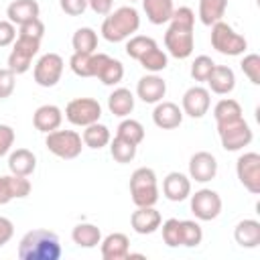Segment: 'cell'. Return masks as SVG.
I'll use <instances>...</instances> for the list:
<instances>
[{
  "instance_id": "cell-14",
  "label": "cell",
  "mask_w": 260,
  "mask_h": 260,
  "mask_svg": "<svg viewBox=\"0 0 260 260\" xmlns=\"http://www.w3.org/2000/svg\"><path fill=\"white\" fill-rule=\"evenodd\" d=\"M217 175V160L211 152L199 150L189 158V179H195L197 183H207L215 179Z\"/></svg>"
},
{
  "instance_id": "cell-30",
  "label": "cell",
  "mask_w": 260,
  "mask_h": 260,
  "mask_svg": "<svg viewBox=\"0 0 260 260\" xmlns=\"http://www.w3.org/2000/svg\"><path fill=\"white\" fill-rule=\"evenodd\" d=\"M71 240L79 246V248H95L100 242H102V232L98 225L93 223H77L71 232Z\"/></svg>"
},
{
  "instance_id": "cell-43",
  "label": "cell",
  "mask_w": 260,
  "mask_h": 260,
  "mask_svg": "<svg viewBox=\"0 0 260 260\" xmlns=\"http://www.w3.org/2000/svg\"><path fill=\"white\" fill-rule=\"evenodd\" d=\"M14 87H16V73L10 71L8 67L0 69V100L10 98Z\"/></svg>"
},
{
  "instance_id": "cell-3",
  "label": "cell",
  "mask_w": 260,
  "mask_h": 260,
  "mask_svg": "<svg viewBox=\"0 0 260 260\" xmlns=\"http://www.w3.org/2000/svg\"><path fill=\"white\" fill-rule=\"evenodd\" d=\"M140 26V14L134 6H120L108 12L102 22V37L110 43L128 41Z\"/></svg>"
},
{
  "instance_id": "cell-13",
  "label": "cell",
  "mask_w": 260,
  "mask_h": 260,
  "mask_svg": "<svg viewBox=\"0 0 260 260\" xmlns=\"http://www.w3.org/2000/svg\"><path fill=\"white\" fill-rule=\"evenodd\" d=\"M209 106H211V93H209V89H205L201 85H193L183 93L181 110L189 118H203L207 114Z\"/></svg>"
},
{
  "instance_id": "cell-21",
  "label": "cell",
  "mask_w": 260,
  "mask_h": 260,
  "mask_svg": "<svg viewBox=\"0 0 260 260\" xmlns=\"http://www.w3.org/2000/svg\"><path fill=\"white\" fill-rule=\"evenodd\" d=\"M63 122V112L59 106L55 104H45V106H39L32 114V124L39 132L43 134H49L53 130H57Z\"/></svg>"
},
{
  "instance_id": "cell-5",
  "label": "cell",
  "mask_w": 260,
  "mask_h": 260,
  "mask_svg": "<svg viewBox=\"0 0 260 260\" xmlns=\"http://www.w3.org/2000/svg\"><path fill=\"white\" fill-rule=\"evenodd\" d=\"M211 47L228 57H238L248 49V41L238 35L228 22L217 20L215 24H211Z\"/></svg>"
},
{
  "instance_id": "cell-23",
  "label": "cell",
  "mask_w": 260,
  "mask_h": 260,
  "mask_svg": "<svg viewBox=\"0 0 260 260\" xmlns=\"http://www.w3.org/2000/svg\"><path fill=\"white\" fill-rule=\"evenodd\" d=\"M39 2L37 0H12L6 8V16L12 24H24L28 20H35L39 18Z\"/></svg>"
},
{
  "instance_id": "cell-11",
  "label": "cell",
  "mask_w": 260,
  "mask_h": 260,
  "mask_svg": "<svg viewBox=\"0 0 260 260\" xmlns=\"http://www.w3.org/2000/svg\"><path fill=\"white\" fill-rule=\"evenodd\" d=\"M191 197V213L201 221H211L221 213V197L213 189H199Z\"/></svg>"
},
{
  "instance_id": "cell-18",
  "label": "cell",
  "mask_w": 260,
  "mask_h": 260,
  "mask_svg": "<svg viewBox=\"0 0 260 260\" xmlns=\"http://www.w3.org/2000/svg\"><path fill=\"white\" fill-rule=\"evenodd\" d=\"M152 122L160 130H173L179 128L183 122V110L175 102H158L152 110Z\"/></svg>"
},
{
  "instance_id": "cell-1",
  "label": "cell",
  "mask_w": 260,
  "mask_h": 260,
  "mask_svg": "<svg viewBox=\"0 0 260 260\" xmlns=\"http://www.w3.org/2000/svg\"><path fill=\"white\" fill-rule=\"evenodd\" d=\"M169 22L171 24L165 32V47H167L169 55L175 59L191 57V53L195 49V39H193L195 12L189 6H179L173 10V16Z\"/></svg>"
},
{
  "instance_id": "cell-37",
  "label": "cell",
  "mask_w": 260,
  "mask_h": 260,
  "mask_svg": "<svg viewBox=\"0 0 260 260\" xmlns=\"http://www.w3.org/2000/svg\"><path fill=\"white\" fill-rule=\"evenodd\" d=\"M110 154L116 162L126 165L130 160H134V156H136V144H132L130 140H124L120 136H114V140H110Z\"/></svg>"
},
{
  "instance_id": "cell-10",
  "label": "cell",
  "mask_w": 260,
  "mask_h": 260,
  "mask_svg": "<svg viewBox=\"0 0 260 260\" xmlns=\"http://www.w3.org/2000/svg\"><path fill=\"white\" fill-rule=\"evenodd\" d=\"M63 57L57 53H45L43 57H39V61L35 63L32 69V77L35 83L41 87H55L63 75Z\"/></svg>"
},
{
  "instance_id": "cell-35",
  "label": "cell",
  "mask_w": 260,
  "mask_h": 260,
  "mask_svg": "<svg viewBox=\"0 0 260 260\" xmlns=\"http://www.w3.org/2000/svg\"><path fill=\"white\" fill-rule=\"evenodd\" d=\"M213 118H215V124L242 118V106H240L236 100H232V98H223V100H219V102L215 104V108H213Z\"/></svg>"
},
{
  "instance_id": "cell-8",
  "label": "cell",
  "mask_w": 260,
  "mask_h": 260,
  "mask_svg": "<svg viewBox=\"0 0 260 260\" xmlns=\"http://www.w3.org/2000/svg\"><path fill=\"white\" fill-rule=\"evenodd\" d=\"M39 49H41V41L39 39H30V37L18 35L16 41L12 43V51L8 55V69L14 71L16 75L26 73L30 69L32 57L39 53Z\"/></svg>"
},
{
  "instance_id": "cell-25",
  "label": "cell",
  "mask_w": 260,
  "mask_h": 260,
  "mask_svg": "<svg viewBox=\"0 0 260 260\" xmlns=\"http://www.w3.org/2000/svg\"><path fill=\"white\" fill-rule=\"evenodd\" d=\"M8 169H10L12 175H20V177L32 175L35 169H37V156H35V152L28 150V148H16L8 156Z\"/></svg>"
},
{
  "instance_id": "cell-48",
  "label": "cell",
  "mask_w": 260,
  "mask_h": 260,
  "mask_svg": "<svg viewBox=\"0 0 260 260\" xmlns=\"http://www.w3.org/2000/svg\"><path fill=\"white\" fill-rule=\"evenodd\" d=\"M12 236H14V223L8 217H2L0 215V248L6 246Z\"/></svg>"
},
{
  "instance_id": "cell-24",
  "label": "cell",
  "mask_w": 260,
  "mask_h": 260,
  "mask_svg": "<svg viewBox=\"0 0 260 260\" xmlns=\"http://www.w3.org/2000/svg\"><path fill=\"white\" fill-rule=\"evenodd\" d=\"M209 89L217 95H228L236 87V75L228 65H215L211 75L207 77Z\"/></svg>"
},
{
  "instance_id": "cell-49",
  "label": "cell",
  "mask_w": 260,
  "mask_h": 260,
  "mask_svg": "<svg viewBox=\"0 0 260 260\" xmlns=\"http://www.w3.org/2000/svg\"><path fill=\"white\" fill-rule=\"evenodd\" d=\"M87 4H89V8H91L95 14L106 16L108 12H112V4H114V0H87Z\"/></svg>"
},
{
  "instance_id": "cell-6",
  "label": "cell",
  "mask_w": 260,
  "mask_h": 260,
  "mask_svg": "<svg viewBox=\"0 0 260 260\" xmlns=\"http://www.w3.org/2000/svg\"><path fill=\"white\" fill-rule=\"evenodd\" d=\"M217 134H219V140H221V146L230 152H236V150H242L244 146H248L254 138L252 134V128L250 124L242 118H236V120H228V122H221L217 124Z\"/></svg>"
},
{
  "instance_id": "cell-39",
  "label": "cell",
  "mask_w": 260,
  "mask_h": 260,
  "mask_svg": "<svg viewBox=\"0 0 260 260\" xmlns=\"http://www.w3.org/2000/svg\"><path fill=\"white\" fill-rule=\"evenodd\" d=\"M156 45V41L152 37H144V35H132L126 43V55L132 59H140L148 49H152Z\"/></svg>"
},
{
  "instance_id": "cell-2",
  "label": "cell",
  "mask_w": 260,
  "mask_h": 260,
  "mask_svg": "<svg viewBox=\"0 0 260 260\" xmlns=\"http://www.w3.org/2000/svg\"><path fill=\"white\" fill-rule=\"evenodd\" d=\"M61 254L59 238L51 230H30L18 242L20 260H59Z\"/></svg>"
},
{
  "instance_id": "cell-36",
  "label": "cell",
  "mask_w": 260,
  "mask_h": 260,
  "mask_svg": "<svg viewBox=\"0 0 260 260\" xmlns=\"http://www.w3.org/2000/svg\"><path fill=\"white\" fill-rule=\"evenodd\" d=\"M116 136L124 138V140H130L132 144H140L144 140V126L138 122V120H132V118H124L118 128H116Z\"/></svg>"
},
{
  "instance_id": "cell-45",
  "label": "cell",
  "mask_w": 260,
  "mask_h": 260,
  "mask_svg": "<svg viewBox=\"0 0 260 260\" xmlns=\"http://www.w3.org/2000/svg\"><path fill=\"white\" fill-rule=\"evenodd\" d=\"M59 6L69 16H81L89 4H87V0H59Z\"/></svg>"
},
{
  "instance_id": "cell-31",
  "label": "cell",
  "mask_w": 260,
  "mask_h": 260,
  "mask_svg": "<svg viewBox=\"0 0 260 260\" xmlns=\"http://www.w3.org/2000/svg\"><path fill=\"white\" fill-rule=\"evenodd\" d=\"M225 8L228 0H199V20L205 26H211L223 18Z\"/></svg>"
},
{
  "instance_id": "cell-16",
  "label": "cell",
  "mask_w": 260,
  "mask_h": 260,
  "mask_svg": "<svg viewBox=\"0 0 260 260\" xmlns=\"http://www.w3.org/2000/svg\"><path fill=\"white\" fill-rule=\"evenodd\" d=\"M106 57V53H73L69 59V67L79 77H95Z\"/></svg>"
},
{
  "instance_id": "cell-29",
  "label": "cell",
  "mask_w": 260,
  "mask_h": 260,
  "mask_svg": "<svg viewBox=\"0 0 260 260\" xmlns=\"http://www.w3.org/2000/svg\"><path fill=\"white\" fill-rule=\"evenodd\" d=\"M81 140L87 148H93V150H100L104 146L110 144L112 136H110V128L106 124H100V122H93L89 126H85L83 134H81Z\"/></svg>"
},
{
  "instance_id": "cell-12",
  "label": "cell",
  "mask_w": 260,
  "mask_h": 260,
  "mask_svg": "<svg viewBox=\"0 0 260 260\" xmlns=\"http://www.w3.org/2000/svg\"><path fill=\"white\" fill-rule=\"evenodd\" d=\"M236 175L240 183L254 195L260 193V154L244 152L236 160Z\"/></svg>"
},
{
  "instance_id": "cell-32",
  "label": "cell",
  "mask_w": 260,
  "mask_h": 260,
  "mask_svg": "<svg viewBox=\"0 0 260 260\" xmlns=\"http://www.w3.org/2000/svg\"><path fill=\"white\" fill-rule=\"evenodd\" d=\"M73 53H95L98 49V32L91 26H81L73 32L71 39Z\"/></svg>"
},
{
  "instance_id": "cell-41",
  "label": "cell",
  "mask_w": 260,
  "mask_h": 260,
  "mask_svg": "<svg viewBox=\"0 0 260 260\" xmlns=\"http://www.w3.org/2000/svg\"><path fill=\"white\" fill-rule=\"evenodd\" d=\"M162 242L169 248L181 246V219L171 217V219L162 221Z\"/></svg>"
},
{
  "instance_id": "cell-26",
  "label": "cell",
  "mask_w": 260,
  "mask_h": 260,
  "mask_svg": "<svg viewBox=\"0 0 260 260\" xmlns=\"http://www.w3.org/2000/svg\"><path fill=\"white\" fill-rule=\"evenodd\" d=\"M234 240L242 248H256L260 244V221L242 219L234 230Z\"/></svg>"
},
{
  "instance_id": "cell-15",
  "label": "cell",
  "mask_w": 260,
  "mask_h": 260,
  "mask_svg": "<svg viewBox=\"0 0 260 260\" xmlns=\"http://www.w3.org/2000/svg\"><path fill=\"white\" fill-rule=\"evenodd\" d=\"M32 185L26 177L20 175H4L0 177V205L10 203L12 199H22L30 193Z\"/></svg>"
},
{
  "instance_id": "cell-44",
  "label": "cell",
  "mask_w": 260,
  "mask_h": 260,
  "mask_svg": "<svg viewBox=\"0 0 260 260\" xmlns=\"http://www.w3.org/2000/svg\"><path fill=\"white\" fill-rule=\"evenodd\" d=\"M18 35H22V37H30V39H39V41H41L43 35H45V24H43L41 18L28 20V22H24V24L18 26Z\"/></svg>"
},
{
  "instance_id": "cell-33",
  "label": "cell",
  "mask_w": 260,
  "mask_h": 260,
  "mask_svg": "<svg viewBox=\"0 0 260 260\" xmlns=\"http://www.w3.org/2000/svg\"><path fill=\"white\" fill-rule=\"evenodd\" d=\"M104 85H118L120 81H122V77H124V65L118 61V59H114V57H106V61L102 63V67H100V71H98V75H95Z\"/></svg>"
},
{
  "instance_id": "cell-17",
  "label": "cell",
  "mask_w": 260,
  "mask_h": 260,
  "mask_svg": "<svg viewBox=\"0 0 260 260\" xmlns=\"http://www.w3.org/2000/svg\"><path fill=\"white\" fill-rule=\"evenodd\" d=\"M165 93H167V81L162 77H158L156 73H148L138 79L136 95L144 104H158L165 98Z\"/></svg>"
},
{
  "instance_id": "cell-46",
  "label": "cell",
  "mask_w": 260,
  "mask_h": 260,
  "mask_svg": "<svg viewBox=\"0 0 260 260\" xmlns=\"http://www.w3.org/2000/svg\"><path fill=\"white\" fill-rule=\"evenodd\" d=\"M14 144V130L8 124H0V156L8 154Z\"/></svg>"
},
{
  "instance_id": "cell-34",
  "label": "cell",
  "mask_w": 260,
  "mask_h": 260,
  "mask_svg": "<svg viewBox=\"0 0 260 260\" xmlns=\"http://www.w3.org/2000/svg\"><path fill=\"white\" fill-rule=\"evenodd\" d=\"M138 63H140L146 71H150V73H158V71L167 69V65H169V57H167V53H165L158 45H154L152 49H148V51L138 59Z\"/></svg>"
},
{
  "instance_id": "cell-4",
  "label": "cell",
  "mask_w": 260,
  "mask_h": 260,
  "mask_svg": "<svg viewBox=\"0 0 260 260\" xmlns=\"http://www.w3.org/2000/svg\"><path fill=\"white\" fill-rule=\"evenodd\" d=\"M130 195L136 207H150L158 201L156 173L150 167H140L130 177Z\"/></svg>"
},
{
  "instance_id": "cell-50",
  "label": "cell",
  "mask_w": 260,
  "mask_h": 260,
  "mask_svg": "<svg viewBox=\"0 0 260 260\" xmlns=\"http://www.w3.org/2000/svg\"><path fill=\"white\" fill-rule=\"evenodd\" d=\"M130 2H136V0H130Z\"/></svg>"
},
{
  "instance_id": "cell-47",
  "label": "cell",
  "mask_w": 260,
  "mask_h": 260,
  "mask_svg": "<svg viewBox=\"0 0 260 260\" xmlns=\"http://www.w3.org/2000/svg\"><path fill=\"white\" fill-rule=\"evenodd\" d=\"M16 41V26L10 20H0V47H8Z\"/></svg>"
},
{
  "instance_id": "cell-22",
  "label": "cell",
  "mask_w": 260,
  "mask_h": 260,
  "mask_svg": "<svg viewBox=\"0 0 260 260\" xmlns=\"http://www.w3.org/2000/svg\"><path fill=\"white\" fill-rule=\"evenodd\" d=\"M100 244H102V258L104 260H122V258H128L130 240H128L126 234H122V232L108 234Z\"/></svg>"
},
{
  "instance_id": "cell-42",
  "label": "cell",
  "mask_w": 260,
  "mask_h": 260,
  "mask_svg": "<svg viewBox=\"0 0 260 260\" xmlns=\"http://www.w3.org/2000/svg\"><path fill=\"white\" fill-rule=\"evenodd\" d=\"M240 67H242L244 75H246L254 85H260V55L248 53V55L242 59Z\"/></svg>"
},
{
  "instance_id": "cell-19",
  "label": "cell",
  "mask_w": 260,
  "mask_h": 260,
  "mask_svg": "<svg viewBox=\"0 0 260 260\" xmlns=\"http://www.w3.org/2000/svg\"><path fill=\"white\" fill-rule=\"evenodd\" d=\"M162 195L169 199V201H185L189 195H191V179L179 171H173L169 173L165 179H162Z\"/></svg>"
},
{
  "instance_id": "cell-38",
  "label": "cell",
  "mask_w": 260,
  "mask_h": 260,
  "mask_svg": "<svg viewBox=\"0 0 260 260\" xmlns=\"http://www.w3.org/2000/svg\"><path fill=\"white\" fill-rule=\"evenodd\" d=\"M203 240V230L193 219H181V246L197 248Z\"/></svg>"
},
{
  "instance_id": "cell-7",
  "label": "cell",
  "mask_w": 260,
  "mask_h": 260,
  "mask_svg": "<svg viewBox=\"0 0 260 260\" xmlns=\"http://www.w3.org/2000/svg\"><path fill=\"white\" fill-rule=\"evenodd\" d=\"M45 146L55 156L65 158V160H71V158H77L81 154L83 140H81V134H77L75 130H59L57 128V130H53V132L47 134Z\"/></svg>"
},
{
  "instance_id": "cell-28",
  "label": "cell",
  "mask_w": 260,
  "mask_h": 260,
  "mask_svg": "<svg viewBox=\"0 0 260 260\" xmlns=\"http://www.w3.org/2000/svg\"><path fill=\"white\" fill-rule=\"evenodd\" d=\"M142 8H144V14L146 18L152 22V24H165L171 20L173 16V0H142Z\"/></svg>"
},
{
  "instance_id": "cell-40",
  "label": "cell",
  "mask_w": 260,
  "mask_h": 260,
  "mask_svg": "<svg viewBox=\"0 0 260 260\" xmlns=\"http://www.w3.org/2000/svg\"><path fill=\"white\" fill-rule=\"evenodd\" d=\"M213 67H215V63H213L211 57L199 55V57H195V61L191 63V77H193L195 81H207V77L211 75Z\"/></svg>"
},
{
  "instance_id": "cell-20",
  "label": "cell",
  "mask_w": 260,
  "mask_h": 260,
  "mask_svg": "<svg viewBox=\"0 0 260 260\" xmlns=\"http://www.w3.org/2000/svg\"><path fill=\"white\" fill-rule=\"evenodd\" d=\"M160 223H162V217L154 209V205H150V207H136V211H132V215H130V225L140 236L154 234L160 228Z\"/></svg>"
},
{
  "instance_id": "cell-9",
  "label": "cell",
  "mask_w": 260,
  "mask_h": 260,
  "mask_svg": "<svg viewBox=\"0 0 260 260\" xmlns=\"http://www.w3.org/2000/svg\"><path fill=\"white\" fill-rule=\"evenodd\" d=\"M65 118L73 126H89L93 122H100L102 118V106L93 98H75L65 106Z\"/></svg>"
},
{
  "instance_id": "cell-27",
  "label": "cell",
  "mask_w": 260,
  "mask_h": 260,
  "mask_svg": "<svg viewBox=\"0 0 260 260\" xmlns=\"http://www.w3.org/2000/svg\"><path fill=\"white\" fill-rule=\"evenodd\" d=\"M108 108L118 118L130 116L132 110H134V93L126 87H116L108 98Z\"/></svg>"
}]
</instances>
